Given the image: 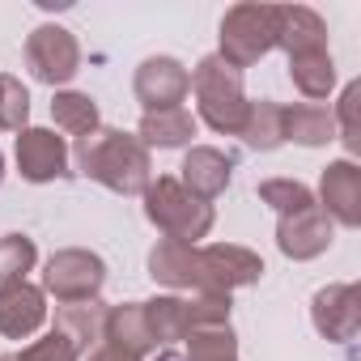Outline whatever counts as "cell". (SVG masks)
Returning <instances> with one entry per match:
<instances>
[{
  "label": "cell",
  "instance_id": "obj_12",
  "mask_svg": "<svg viewBox=\"0 0 361 361\" xmlns=\"http://www.w3.org/2000/svg\"><path fill=\"white\" fill-rule=\"evenodd\" d=\"M149 276H153L157 285H166V289H192V293H204L200 247L161 238V243L149 251Z\"/></svg>",
  "mask_w": 361,
  "mask_h": 361
},
{
  "label": "cell",
  "instance_id": "obj_13",
  "mask_svg": "<svg viewBox=\"0 0 361 361\" xmlns=\"http://www.w3.org/2000/svg\"><path fill=\"white\" fill-rule=\"evenodd\" d=\"M310 319H314V331L344 344L357 336L361 327V306H357V285H327L314 293L310 302Z\"/></svg>",
  "mask_w": 361,
  "mask_h": 361
},
{
  "label": "cell",
  "instance_id": "obj_33",
  "mask_svg": "<svg viewBox=\"0 0 361 361\" xmlns=\"http://www.w3.org/2000/svg\"><path fill=\"white\" fill-rule=\"evenodd\" d=\"M0 178H5V153H0Z\"/></svg>",
  "mask_w": 361,
  "mask_h": 361
},
{
  "label": "cell",
  "instance_id": "obj_14",
  "mask_svg": "<svg viewBox=\"0 0 361 361\" xmlns=\"http://www.w3.org/2000/svg\"><path fill=\"white\" fill-rule=\"evenodd\" d=\"M331 221H327V213L314 204V209H302V213H289V217H281V226H276V247H281V255H289V259H314V255H323L327 247H331Z\"/></svg>",
  "mask_w": 361,
  "mask_h": 361
},
{
  "label": "cell",
  "instance_id": "obj_17",
  "mask_svg": "<svg viewBox=\"0 0 361 361\" xmlns=\"http://www.w3.org/2000/svg\"><path fill=\"white\" fill-rule=\"evenodd\" d=\"M102 344H115L132 357H145L153 353V336H149V323H145V306L140 302H123V306H111L106 310V323H102Z\"/></svg>",
  "mask_w": 361,
  "mask_h": 361
},
{
  "label": "cell",
  "instance_id": "obj_16",
  "mask_svg": "<svg viewBox=\"0 0 361 361\" xmlns=\"http://www.w3.org/2000/svg\"><path fill=\"white\" fill-rule=\"evenodd\" d=\"M106 302H68L56 310V331L77 348V353H90L102 344V323H106Z\"/></svg>",
  "mask_w": 361,
  "mask_h": 361
},
{
  "label": "cell",
  "instance_id": "obj_29",
  "mask_svg": "<svg viewBox=\"0 0 361 361\" xmlns=\"http://www.w3.org/2000/svg\"><path fill=\"white\" fill-rule=\"evenodd\" d=\"M81 353L60 336V331H51V336H43V340H35V344H26L22 353H5L0 361H77Z\"/></svg>",
  "mask_w": 361,
  "mask_h": 361
},
{
  "label": "cell",
  "instance_id": "obj_7",
  "mask_svg": "<svg viewBox=\"0 0 361 361\" xmlns=\"http://www.w3.org/2000/svg\"><path fill=\"white\" fill-rule=\"evenodd\" d=\"M200 268H204V293H234L264 276V259L238 243L200 247Z\"/></svg>",
  "mask_w": 361,
  "mask_h": 361
},
{
  "label": "cell",
  "instance_id": "obj_27",
  "mask_svg": "<svg viewBox=\"0 0 361 361\" xmlns=\"http://www.w3.org/2000/svg\"><path fill=\"white\" fill-rule=\"evenodd\" d=\"M35 259H39L35 238H26V234H5L0 238V281H26Z\"/></svg>",
  "mask_w": 361,
  "mask_h": 361
},
{
  "label": "cell",
  "instance_id": "obj_20",
  "mask_svg": "<svg viewBox=\"0 0 361 361\" xmlns=\"http://www.w3.org/2000/svg\"><path fill=\"white\" fill-rule=\"evenodd\" d=\"M281 123H285V140H298V145H327L336 136V119L319 102L281 106Z\"/></svg>",
  "mask_w": 361,
  "mask_h": 361
},
{
  "label": "cell",
  "instance_id": "obj_30",
  "mask_svg": "<svg viewBox=\"0 0 361 361\" xmlns=\"http://www.w3.org/2000/svg\"><path fill=\"white\" fill-rule=\"evenodd\" d=\"M353 102H357V85H344V94H340V136L348 140V149H357V128H353Z\"/></svg>",
  "mask_w": 361,
  "mask_h": 361
},
{
  "label": "cell",
  "instance_id": "obj_32",
  "mask_svg": "<svg viewBox=\"0 0 361 361\" xmlns=\"http://www.w3.org/2000/svg\"><path fill=\"white\" fill-rule=\"evenodd\" d=\"M157 361H188V357H178V353H161Z\"/></svg>",
  "mask_w": 361,
  "mask_h": 361
},
{
  "label": "cell",
  "instance_id": "obj_25",
  "mask_svg": "<svg viewBox=\"0 0 361 361\" xmlns=\"http://www.w3.org/2000/svg\"><path fill=\"white\" fill-rule=\"evenodd\" d=\"M188 361H238V340H234L230 323L196 327L188 336Z\"/></svg>",
  "mask_w": 361,
  "mask_h": 361
},
{
  "label": "cell",
  "instance_id": "obj_11",
  "mask_svg": "<svg viewBox=\"0 0 361 361\" xmlns=\"http://www.w3.org/2000/svg\"><path fill=\"white\" fill-rule=\"evenodd\" d=\"M47 319V302L43 289L30 281H0V336L9 340H26L43 327Z\"/></svg>",
  "mask_w": 361,
  "mask_h": 361
},
{
  "label": "cell",
  "instance_id": "obj_1",
  "mask_svg": "<svg viewBox=\"0 0 361 361\" xmlns=\"http://www.w3.org/2000/svg\"><path fill=\"white\" fill-rule=\"evenodd\" d=\"M77 166L94 183L119 196H145L149 188V149L115 128H98L77 140Z\"/></svg>",
  "mask_w": 361,
  "mask_h": 361
},
{
  "label": "cell",
  "instance_id": "obj_23",
  "mask_svg": "<svg viewBox=\"0 0 361 361\" xmlns=\"http://www.w3.org/2000/svg\"><path fill=\"white\" fill-rule=\"evenodd\" d=\"M51 119H56L60 132H68V136H77V140L90 136V132H98V106H94L90 94H73V90L56 94V98H51Z\"/></svg>",
  "mask_w": 361,
  "mask_h": 361
},
{
  "label": "cell",
  "instance_id": "obj_2",
  "mask_svg": "<svg viewBox=\"0 0 361 361\" xmlns=\"http://www.w3.org/2000/svg\"><path fill=\"white\" fill-rule=\"evenodd\" d=\"M192 77V90H196V102H200V119L213 128V132H226V136H238L243 123H247V94H243V77L238 68H230L221 56H204L196 64Z\"/></svg>",
  "mask_w": 361,
  "mask_h": 361
},
{
  "label": "cell",
  "instance_id": "obj_9",
  "mask_svg": "<svg viewBox=\"0 0 361 361\" xmlns=\"http://www.w3.org/2000/svg\"><path fill=\"white\" fill-rule=\"evenodd\" d=\"M188 90H192V77H188V68L178 64L174 56H149L136 68V98L145 102V115L178 106L188 98Z\"/></svg>",
  "mask_w": 361,
  "mask_h": 361
},
{
  "label": "cell",
  "instance_id": "obj_8",
  "mask_svg": "<svg viewBox=\"0 0 361 361\" xmlns=\"http://www.w3.org/2000/svg\"><path fill=\"white\" fill-rule=\"evenodd\" d=\"M18 170L26 183H51L68 174V145L51 128H22L18 132Z\"/></svg>",
  "mask_w": 361,
  "mask_h": 361
},
{
  "label": "cell",
  "instance_id": "obj_21",
  "mask_svg": "<svg viewBox=\"0 0 361 361\" xmlns=\"http://www.w3.org/2000/svg\"><path fill=\"white\" fill-rule=\"evenodd\" d=\"M140 306H145V323H149L153 344H174V340H188V331H192V319H188V298H153V302H140Z\"/></svg>",
  "mask_w": 361,
  "mask_h": 361
},
{
  "label": "cell",
  "instance_id": "obj_6",
  "mask_svg": "<svg viewBox=\"0 0 361 361\" xmlns=\"http://www.w3.org/2000/svg\"><path fill=\"white\" fill-rule=\"evenodd\" d=\"M26 64L30 73L43 81V85H64L77 77L81 68V47L68 30L60 26H39L30 39H26Z\"/></svg>",
  "mask_w": 361,
  "mask_h": 361
},
{
  "label": "cell",
  "instance_id": "obj_24",
  "mask_svg": "<svg viewBox=\"0 0 361 361\" xmlns=\"http://www.w3.org/2000/svg\"><path fill=\"white\" fill-rule=\"evenodd\" d=\"M251 149H259V153H272V149H281L285 145V123H281V106L276 102H251V111H247V123H243V132H238Z\"/></svg>",
  "mask_w": 361,
  "mask_h": 361
},
{
  "label": "cell",
  "instance_id": "obj_26",
  "mask_svg": "<svg viewBox=\"0 0 361 361\" xmlns=\"http://www.w3.org/2000/svg\"><path fill=\"white\" fill-rule=\"evenodd\" d=\"M259 200L272 204L281 217L289 213H302V209H314V196L306 183H298V178H264L259 183Z\"/></svg>",
  "mask_w": 361,
  "mask_h": 361
},
{
  "label": "cell",
  "instance_id": "obj_18",
  "mask_svg": "<svg viewBox=\"0 0 361 361\" xmlns=\"http://www.w3.org/2000/svg\"><path fill=\"white\" fill-rule=\"evenodd\" d=\"M196 136V115L188 106H170V111H149L140 119V132L136 140L145 149H178V145H188Z\"/></svg>",
  "mask_w": 361,
  "mask_h": 361
},
{
  "label": "cell",
  "instance_id": "obj_4",
  "mask_svg": "<svg viewBox=\"0 0 361 361\" xmlns=\"http://www.w3.org/2000/svg\"><path fill=\"white\" fill-rule=\"evenodd\" d=\"M276 47V9L238 5L221 18V60L230 68H247Z\"/></svg>",
  "mask_w": 361,
  "mask_h": 361
},
{
  "label": "cell",
  "instance_id": "obj_15",
  "mask_svg": "<svg viewBox=\"0 0 361 361\" xmlns=\"http://www.w3.org/2000/svg\"><path fill=\"white\" fill-rule=\"evenodd\" d=\"M183 183L196 200H217L226 188H230V174H234V153H221V149H213V145H196V149H188V157H183Z\"/></svg>",
  "mask_w": 361,
  "mask_h": 361
},
{
  "label": "cell",
  "instance_id": "obj_3",
  "mask_svg": "<svg viewBox=\"0 0 361 361\" xmlns=\"http://www.w3.org/2000/svg\"><path fill=\"white\" fill-rule=\"evenodd\" d=\"M145 217L174 243H200L209 230H213V204L196 200L178 178L161 174V178H149L145 188Z\"/></svg>",
  "mask_w": 361,
  "mask_h": 361
},
{
  "label": "cell",
  "instance_id": "obj_19",
  "mask_svg": "<svg viewBox=\"0 0 361 361\" xmlns=\"http://www.w3.org/2000/svg\"><path fill=\"white\" fill-rule=\"evenodd\" d=\"M276 43L289 56L327 51V30H323L319 13H310V9H276Z\"/></svg>",
  "mask_w": 361,
  "mask_h": 361
},
{
  "label": "cell",
  "instance_id": "obj_22",
  "mask_svg": "<svg viewBox=\"0 0 361 361\" xmlns=\"http://www.w3.org/2000/svg\"><path fill=\"white\" fill-rule=\"evenodd\" d=\"M289 77L306 98H327L336 85V64L327 51H306V56H289Z\"/></svg>",
  "mask_w": 361,
  "mask_h": 361
},
{
  "label": "cell",
  "instance_id": "obj_5",
  "mask_svg": "<svg viewBox=\"0 0 361 361\" xmlns=\"http://www.w3.org/2000/svg\"><path fill=\"white\" fill-rule=\"evenodd\" d=\"M102 285H106V264H102L94 251L68 247V251H56V255L47 259L43 289L56 293L64 306H68V302H94Z\"/></svg>",
  "mask_w": 361,
  "mask_h": 361
},
{
  "label": "cell",
  "instance_id": "obj_10",
  "mask_svg": "<svg viewBox=\"0 0 361 361\" xmlns=\"http://www.w3.org/2000/svg\"><path fill=\"white\" fill-rule=\"evenodd\" d=\"M319 196H323V213L331 226H361V170L340 157L323 170L319 178Z\"/></svg>",
  "mask_w": 361,
  "mask_h": 361
},
{
  "label": "cell",
  "instance_id": "obj_31",
  "mask_svg": "<svg viewBox=\"0 0 361 361\" xmlns=\"http://www.w3.org/2000/svg\"><path fill=\"white\" fill-rule=\"evenodd\" d=\"M85 361H140V357H132V353H123L115 344H98V348L85 353Z\"/></svg>",
  "mask_w": 361,
  "mask_h": 361
},
{
  "label": "cell",
  "instance_id": "obj_28",
  "mask_svg": "<svg viewBox=\"0 0 361 361\" xmlns=\"http://www.w3.org/2000/svg\"><path fill=\"white\" fill-rule=\"evenodd\" d=\"M26 115H30L26 85L18 77H9V73H0V128H5V132H22Z\"/></svg>",
  "mask_w": 361,
  "mask_h": 361
}]
</instances>
